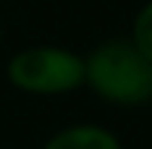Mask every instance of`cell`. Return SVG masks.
<instances>
[{
  "label": "cell",
  "mask_w": 152,
  "mask_h": 149,
  "mask_svg": "<svg viewBox=\"0 0 152 149\" xmlns=\"http://www.w3.org/2000/svg\"><path fill=\"white\" fill-rule=\"evenodd\" d=\"M0 44H3V22H0Z\"/></svg>",
  "instance_id": "5b68a950"
},
{
  "label": "cell",
  "mask_w": 152,
  "mask_h": 149,
  "mask_svg": "<svg viewBox=\"0 0 152 149\" xmlns=\"http://www.w3.org/2000/svg\"><path fill=\"white\" fill-rule=\"evenodd\" d=\"M6 81L28 96H62L84 87V56L62 44H34L12 53Z\"/></svg>",
  "instance_id": "7a4b0ae2"
},
{
  "label": "cell",
  "mask_w": 152,
  "mask_h": 149,
  "mask_svg": "<svg viewBox=\"0 0 152 149\" xmlns=\"http://www.w3.org/2000/svg\"><path fill=\"white\" fill-rule=\"evenodd\" d=\"M127 37L134 40L143 53H146V59L152 62V0H146V3L137 9L134 22H130V34H127Z\"/></svg>",
  "instance_id": "277c9868"
},
{
  "label": "cell",
  "mask_w": 152,
  "mask_h": 149,
  "mask_svg": "<svg viewBox=\"0 0 152 149\" xmlns=\"http://www.w3.org/2000/svg\"><path fill=\"white\" fill-rule=\"evenodd\" d=\"M84 87L121 109L152 103V62L130 37H109L84 53Z\"/></svg>",
  "instance_id": "6da1fadb"
},
{
  "label": "cell",
  "mask_w": 152,
  "mask_h": 149,
  "mask_svg": "<svg viewBox=\"0 0 152 149\" xmlns=\"http://www.w3.org/2000/svg\"><path fill=\"white\" fill-rule=\"evenodd\" d=\"M40 149H121V140L102 124L81 121V124H68L56 131Z\"/></svg>",
  "instance_id": "3957f363"
}]
</instances>
